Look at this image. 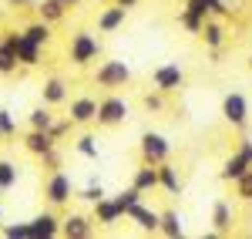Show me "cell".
Segmentation results:
<instances>
[{
    "instance_id": "6da1fadb",
    "label": "cell",
    "mask_w": 252,
    "mask_h": 239,
    "mask_svg": "<svg viewBox=\"0 0 252 239\" xmlns=\"http://www.w3.org/2000/svg\"><path fill=\"white\" fill-rule=\"evenodd\" d=\"M101 54V40L94 34H88V31H78L74 37H71V64L74 68H84V64H91V61Z\"/></svg>"
},
{
    "instance_id": "7a4b0ae2",
    "label": "cell",
    "mask_w": 252,
    "mask_h": 239,
    "mask_svg": "<svg viewBox=\"0 0 252 239\" xmlns=\"http://www.w3.org/2000/svg\"><path fill=\"white\" fill-rule=\"evenodd\" d=\"M125 118H128V101H125V98H118V95H108V98L97 101V115H94L97 125H104V128H115V125H121Z\"/></svg>"
},
{
    "instance_id": "3957f363",
    "label": "cell",
    "mask_w": 252,
    "mask_h": 239,
    "mask_svg": "<svg viewBox=\"0 0 252 239\" xmlns=\"http://www.w3.org/2000/svg\"><path fill=\"white\" fill-rule=\"evenodd\" d=\"M94 81L101 88H125V84L131 81V68H128L125 61H104V64L97 68Z\"/></svg>"
},
{
    "instance_id": "277c9868",
    "label": "cell",
    "mask_w": 252,
    "mask_h": 239,
    "mask_svg": "<svg viewBox=\"0 0 252 239\" xmlns=\"http://www.w3.org/2000/svg\"><path fill=\"white\" fill-rule=\"evenodd\" d=\"M249 169H252V138H242L239 152H235V155H229V159H225V165H222V179H225V182H235L242 172H249Z\"/></svg>"
},
{
    "instance_id": "5b68a950",
    "label": "cell",
    "mask_w": 252,
    "mask_h": 239,
    "mask_svg": "<svg viewBox=\"0 0 252 239\" xmlns=\"http://www.w3.org/2000/svg\"><path fill=\"white\" fill-rule=\"evenodd\" d=\"M71 175H64V172H51V179H47V185H44V199L51 202V205H67L71 202Z\"/></svg>"
},
{
    "instance_id": "8992f818",
    "label": "cell",
    "mask_w": 252,
    "mask_h": 239,
    "mask_svg": "<svg viewBox=\"0 0 252 239\" xmlns=\"http://www.w3.org/2000/svg\"><path fill=\"white\" fill-rule=\"evenodd\" d=\"M168 152H172V145L165 135H158V132H145L141 135V159L158 165V162H168Z\"/></svg>"
},
{
    "instance_id": "52a82bcc",
    "label": "cell",
    "mask_w": 252,
    "mask_h": 239,
    "mask_svg": "<svg viewBox=\"0 0 252 239\" xmlns=\"http://www.w3.org/2000/svg\"><path fill=\"white\" fill-rule=\"evenodd\" d=\"M152 81H155V91L172 95V91H178V88L185 84V74H182V68H178V64H161V68L152 71Z\"/></svg>"
},
{
    "instance_id": "ba28073f",
    "label": "cell",
    "mask_w": 252,
    "mask_h": 239,
    "mask_svg": "<svg viewBox=\"0 0 252 239\" xmlns=\"http://www.w3.org/2000/svg\"><path fill=\"white\" fill-rule=\"evenodd\" d=\"M222 118L229 121V125H235V128H242L246 118H249V101H246V95H239V91L225 95V101H222Z\"/></svg>"
},
{
    "instance_id": "9c48e42d",
    "label": "cell",
    "mask_w": 252,
    "mask_h": 239,
    "mask_svg": "<svg viewBox=\"0 0 252 239\" xmlns=\"http://www.w3.org/2000/svg\"><path fill=\"white\" fill-rule=\"evenodd\" d=\"M27 229H31V239H54L61 236V219L54 212H37L27 222Z\"/></svg>"
},
{
    "instance_id": "30bf717a",
    "label": "cell",
    "mask_w": 252,
    "mask_h": 239,
    "mask_svg": "<svg viewBox=\"0 0 252 239\" xmlns=\"http://www.w3.org/2000/svg\"><path fill=\"white\" fill-rule=\"evenodd\" d=\"M205 17H209V3H205V0H189L178 20H182V27H185L189 34H198L202 24H205Z\"/></svg>"
},
{
    "instance_id": "8fae6325",
    "label": "cell",
    "mask_w": 252,
    "mask_h": 239,
    "mask_svg": "<svg viewBox=\"0 0 252 239\" xmlns=\"http://www.w3.org/2000/svg\"><path fill=\"white\" fill-rule=\"evenodd\" d=\"M14 51H17V64H20V68H37L40 54H44V47L34 44L31 37H24V31H20L17 40H14Z\"/></svg>"
},
{
    "instance_id": "7c38bea8",
    "label": "cell",
    "mask_w": 252,
    "mask_h": 239,
    "mask_svg": "<svg viewBox=\"0 0 252 239\" xmlns=\"http://www.w3.org/2000/svg\"><path fill=\"white\" fill-rule=\"evenodd\" d=\"M94 233V222L88 219V216H81V212H71L67 219H61V236L67 239H88Z\"/></svg>"
},
{
    "instance_id": "4fadbf2b",
    "label": "cell",
    "mask_w": 252,
    "mask_h": 239,
    "mask_svg": "<svg viewBox=\"0 0 252 239\" xmlns=\"http://www.w3.org/2000/svg\"><path fill=\"white\" fill-rule=\"evenodd\" d=\"M125 216H128L131 222H138V229H145V233H158V219H161V212H155V209H148V205L135 202Z\"/></svg>"
},
{
    "instance_id": "5bb4252c",
    "label": "cell",
    "mask_w": 252,
    "mask_h": 239,
    "mask_svg": "<svg viewBox=\"0 0 252 239\" xmlns=\"http://www.w3.org/2000/svg\"><path fill=\"white\" fill-rule=\"evenodd\" d=\"M54 145H58V141L51 138V132H44V128H31V132L24 135V148H27L31 155H47Z\"/></svg>"
},
{
    "instance_id": "9a60e30c",
    "label": "cell",
    "mask_w": 252,
    "mask_h": 239,
    "mask_svg": "<svg viewBox=\"0 0 252 239\" xmlns=\"http://www.w3.org/2000/svg\"><path fill=\"white\" fill-rule=\"evenodd\" d=\"M97 115V101L94 98H71V125H91Z\"/></svg>"
},
{
    "instance_id": "2e32d148",
    "label": "cell",
    "mask_w": 252,
    "mask_h": 239,
    "mask_svg": "<svg viewBox=\"0 0 252 239\" xmlns=\"http://www.w3.org/2000/svg\"><path fill=\"white\" fill-rule=\"evenodd\" d=\"M121 216H125V212L118 209L115 196H101V199L94 202V222H101V226H115Z\"/></svg>"
},
{
    "instance_id": "e0dca14e",
    "label": "cell",
    "mask_w": 252,
    "mask_h": 239,
    "mask_svg": "<svg viewBox=\"0 0 252 239\" xmlns=\"http://www.w3.org/2000/svg\"><path fill=\"white\" fill-rule=\"evenodd\" d=\"M40 98H44L47 108L64 104V101H67V84H64L61 78H47V81H44V88H40Z\"/></svg>"
},
{
    "instance_id": "ac0fdd59",
    "label": "cell",
    "mask_w": 252,
    "mask_h": 239,
    "mask_svg": "<svg viewBox=\"0 0 252 239\" xmlns=\"http://www.w3.org/2000/svg\"><path fill=\"white\" fill-rule=\"evenodd\" d=\"M131 185H135L138 192H152V189H158V165H152V162H141V169H135V179H131Z\"/></svg>"
},
{
    "instance_id": "d6986e66",
    "label": "cell",
    "mask_w": 252,
    "mask_h": 239,
    "mask_svg": "<svg viewBox=\"0 0 252 239\" xmlns=\"http://www.w3.org/2000/svg\"><path fill=\"white\" fill-rule=\"evenodd\" d=\"M125 17H128V10H125V7H108V10H101V17H97V31H101V34H115L118 27H121V24H125Z\"/></svg>"
},
{
    "instance_id": "ffe728a7",
    "label": "cell",
    "mask_w": 252,
    "mask_h": 239,
    "mask_svg": "<svg viewBox=\"0 0 252 239\" xmlns=\"http://www.w3.org/2000/svg\"><path fill=\"white\" fill-rule=\"evenodd\" d=\"M158 189H165V192H172V196L182 192V179H178V172H175L168 162H158Z\"/></svg>"
},
{
    "instance_id": "44dd1931",
    "label": "cell",
    "mask_w": 252,
    "mask_h": 239,
    "mask_svg": "<svg viewBox=\"0 0 252 239\" xmlns=\"http://www.w3.org/2000/svg\"><path fill=\"white\" fill-rule=\"evenodd\" d=\"M232 229V209H229V202H215L212 205V233H229Z\"/></svg>"
},
{
    "instance_id": "7402d4cb",
    "label": "cell",
    "mask_w": 252,
    "mask_h": 239,
    "mask_svg": "<svg viewBox=\"0 0 252 239\" xmlns=\"http://www.w3.org/2000/svg\"><path fill=\"white\" fill-rule=\"evenodd\" d=\"M158 233L161 236H168V239H178V236H185V226H182V219H178V212H161V219H158Z\"/></svg>"
},
{
    "instance_id": "603a6c76",
    "label": "cell",
    "mask_w": 252,
    "mask_h": 239,
    "mask_svg": "<svg viewBox=\"0 0 252 239\" xmlns=\"http://www.w3.org/2000/svg\"><path fill=\"white\" fill-rule=\"evenodd\" d=\"M198 34L205 37V44H209L212 51H219V47H222V40H225L222 24H219V20H209V17H205V24H202V31H198Z\"/></svg>"
},
{
    "instance_id": "cb8c5ba5",
    "label": "cell",
    "mask_w": 252,
    "mask_h": 239,
    "mask_svg": "<svg viewBox=\"0 0 252 239\" xmlns=\"http://www.w3.org/2000/svg\"><path fill=\"white\" fill-rule=\"evenodd\" d=\"M17 68H20V64H17V51H14V44L0 37V74H14Z\"/></svg>"
},
{
    "instance_id": "d4e9b609",
    "label": "cell",
    "mask_w": 252,
    "mask_h": 239,
    "mask_svg": "<svg viewBox=\"0 0 252 239\" xmlns=\"http://www.w3.org/2000/svg\"><path fill=\"white\" fill-rule=\"evenodd\" d=\"M37 14H40L44 24H58V20H64L67 7H61L58 0H40V3H37Z\"/></svg>"
},
{
    "instance_id": "484cf974",
    "label": "cell",
    "mask_w": 252,
    "mask_h": 239,
    "mask_svg": "<svg viewBox=\"0 0 252 239\" xmlns=\"http://www.w3.org/2000/svg\"><path fill=\"white\" fill-rule=\"evenodd\" d=\"M24 37H31L34 44L47 47V44H51V24H44V20H34V24H27V27H24Z\"/></svg>"
},
{
    "instance_id": "4316f807",
    "label": "cell",
    "mask_w": 252,
    "mask_h": 239,
    "mask_svg": "<svg viewBox=\"0 0 252 239\" xmlns=\"http://www.w3.org/2000/svg\"><path fill=\"white\" fill-rule=\"evenodd\" d=\"M20 179V172H17V165L14 162H7V159H0V189L7 192V189H14Z\"/></svg>"
},
{
    "instance_id": "83f0119b",
    "label": "cell",
    "mask_w": 252,
    "mask_h": 239,
    "mask_svg": "<svg viewBox=\"0 0 252 239\" xmlns=\"http://www.w3.org/2000/svg\"><path fill=\"white\" fill-rule=\"evenodd\" d=\"M51 121H54V115H51V108H47V104H40V108H34V111L27 115V125H31V128H44V132H47V128H51Z\"/></svg>"
},
{
    "instance_id": "f1b7e54d",
    "label": "cell",
    "mask_w": 252,
    "mask_h": 239,
    "mask_svg": "<svg viewBox=\"0 0 252 239\" xmlns=\"http://www.w3.org/2000/svg\"><path fill=\"white\" fill-rule=\"evenodd\" d=\"M141 196H145V192H138L135 185H131V189H121V192L115 196V202H118V209H121V212H128L135 202H141Z\"/></svg>"
},
{
    "instance_id": "f546056e",
    "label": "cell",
    "mask_w": 252,
    "mask_h": 239,
    "mask_svg": "<svg viewBox=\"0 0 252 239\" xmlns=\"http://www.w3.org/2000/svg\"><path fill=\"white\" fill-rule=\"evenodd\" d=\"M14 135H17V118L7 108H0V138H14Z\"/></svg>"
},
{
    "instance_id": "4dcf8cb0",
    "label": "cell",
    "mask_w": 252,
    "mask_h": 239,
    "mask_svg": "<svg viewBox=\"0 0 252 239\" xmlns=\"http://www.w3.org/2000/svg\"><path fill=\"white\" fill-rule=\"evenodd\" d=\"M235 196L246 199V202H252V169H249V172H242V175L235 179Z\"/></svg>"
},
{
    "instance_id": "1f68e13d",
    "label": "cell",
    "mask_w": 252,
    "mask_h": 239,
    "mask_svg": "<svg viewBox=\"0 0 252 239\" xmlns=\"http://www.w3.org/2000/svg\"><path fill=\"white\" fill-rule=\"evenodd\" d=\"M78 155H84V159H97V138L94 135H81L78 138Z\"/></svg>"
},
{
    "instance_id": "d6a6232c",
    "label": "cell",
    "mask_w": 252,
    "mask_h": 239,
    "mask_svg": "<svg viewBox=\"0 0 252 239\" xmlns=\"http://www.w3.org/2000/svg\"><path fill=\"white\" fill-rule=\"evenodd\" d=\"M7 239H31V229H27V222H10V226H3L0 229Z\"/></svg>"
},
{
    "instance_id": "836d02e7",
    "label": "cell",
    "mask_w": 252,
    "mask_h": 239,
    "mask_svg": "<svg viewBox=\"0 0 252 239\" xmlns=\"http://www.w3.org/2000/svg\"><path fill=\"white\" fill-rule=\"evenodd\" d=\"M101 196H104V189H101V182H94V179H91V185H88V189H84V192H78V199L91 202V205H94V202L101 199Z\"/></svg>"
},
{
    "instance_id": "e575fe53",
    "label": "cell",
    "mask_w": 252,
    "mask_h": 239,
    "mask_svg": "<svg viewBox=\"0 0 252 239\" xmlns=\"http://www.w3.org/2000/svg\"><path fill=\"white\" fill-rule=\"evenodd\" d=\"M47 132H51V138H54V141H61L64 135H67V132H71V118H64V121H51V128H47Z\"/></svg>"
},
{
    "instance_id": "d590c367",
    "label": "cell",
    "mask_w": 252,
    "mask_h": 239,
    "mask_svg": "<svg viewBox=\"0 0 252 239\" xmlns=\"http://www.w3.org/2000/svg\"><path fill=\"white\" fill-rule=\"evenodd\" d=\"M145 108H148V111H161V108H165V95H161V91L145 95Z\"/></svg>"
},
{
    "instance_id": "8d00e7d4",
    "label": "cell",
    "mask_w": 252,
    "mask_h": 239,
    "mask_svg": "<svg viewBox=\"0 0 252 239\" xmlns=\"http://www.w3.org/2000/svg\"><path fill=\"white\" fill-rule=\"evenodd\" d=\"M205 3H209V14H225V10H229L222 0H205Z\"/></svg>"
},
{
    "instance_id": "74e56055",
    "label": "cell",
    "mask_w": 252,
    "mask_h": 239,
    "mask_svg": "<svg viewBox=\"0 0 252 239\" xmlns=\"http://www.w3.org/2000/svg\"><path fill=\"white\" fill-rule=\"evenodd\" d=\"M10 7H34V0H7Z\"/></svg>"
},
{
    "instance_id": "f35d334b",
    "label": "cell",
    "mask_w": 252,
    "mask_h": 239,
    "mask_svg": "<svg viewBox=\"0 0 252 239\" xmlns=\"http://www.w3.org/2000/svg\"><path fill=\"white\" fill-rule=\"evenodd\" d=\"M115 3H118V7H125V10H131V7H135L138 0H115Z\"/></svg>"
},
{
    "instance_id": "ab89813d",
    "label": "cell",
    "mask_w": 252,
    "mask_h": 239,
    "mask_svg": "<svg viewBox=\"0 0 252 239\" xmlns=\"http://www.w3.org/2000/svg\"><path fill=\"white\" fill-rule=\"evenodd\" d=\"M58 3H61V7H67V10H71V7H78L81 0H58Z\"/></svg>"
},
{
    "instance_id": "60d3db41",
    "label": "cell",
    "mask_w": 252,
    "mask_h": 239,
    "mask_svg": "<svg viewBox=\"0 0 252 239\" xmlns=\"http://www.w3.org/2000/svg\"><path fill=\"white\" fill-rule=\"evenodd\" d=\"M0 222H3V212H0Z\"/></svg>"
},
{
    "instance_id": "b9f144b4",
    "label": "cell",
    "mask_w": 252,
    "mask_h": 239,
    "mask_svg": "<svg viewBox=\"0 0 252 239\" xmlns=\"http://www.w3.org/2000/svg\"><path fill=\"white\" fill-rule=\"evenodd\" d=\"M249 68H252V58H249Z\"/></svg>"
},
{
    "instance_id": "7bdbcfd3",
    "label": "cell",
    "mask_w": 252,
    "mask_h": 239,
    "mask_svg": "<svg viewBox=\"0 0 252 239\" xmlns=\"http://www.w3.org/2000/svg\"><path fill=\"white\" fill-rule=\"evenodd\" d=\"M0 192H3V189H0Z\"/></svg>"
}]
</instances>
